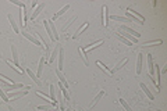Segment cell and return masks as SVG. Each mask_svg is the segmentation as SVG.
I'll list each match as a JSON object with an SVG mask.
<instances>
[{"label": "cell", "mask_w": 167, "mask_h": 111, "mask_svg": "<svg viewBox=\"0 0 167 111\" xmlns=\"http://www.w3.org/2000/svg\"><path fill=\"white\" fill-rule=\"evenodd\" d=\"M45 63H46V60H45V57H42L41 60H39V65H38V71H36L38 78H41L42 76V71H43V65H45Z\"/></svg>", "instance_id": "cell-21"}, {"label": "cell", "mask_w": 167, "mask_h": 111, "mask_svg": "<svg viewBox=\"0 0 167 111\" xmlns=\"http://www.w3.org/2000/svg\"><path fill=\"white\" fill-rule=\"evenodd\" d=\"M78 53L81 54V57H82L84 63H85L86 65H88V64H89V63H88V57H86V53H85V52L82 50V47H79V49H78Z\"/></svg>", "instance_id": "cell-34"}, {"label": "cell", "mask_w": 167, "mask_h": 111, "mask_svg": "<svg viewBox=\"0 0 167 111\" xmlns=\"http://www.w3.org/2000/svg\"><path fill=\"white\" fill-rule=\"evenodd\" d=\"M120 35L123 37H125L127 40H130L132 45H136V43H138V39H136V37H134L132 35H130V33H124V32H123V33H120Z\"/></svg>", "instance_id": "cell-27"}, {"label": "cell", "mask_w": 167, "mask_h": 111, "mask_svg": "<svg viewBox=\"0 0 167 111\" xmlns=\"http://www.w3.org/2000/svg\"><path fill=\"white\" fill-rule=\"evenodd\" d=\"M0 97H1L4 101H10V100H9V97H7V93H6L4 90L1 89V88H0Z\"/></svg>", "instance_id": "cell-39"}, {"label": "cell", "mask_w": 167, "mask_h": 111, "mask_svg": "<svg viewBox=\"0 0 167 111\" xmlns=\"http://www.w3.org/2000/svg\"><path fill=\"white\" fill-rule=\"evenodd\" d=\"M103 96H104V90H100L99 93H98V95L95 96V99H93V100H92V103H91V107H95V106H96V104L99 103V100L102 99V97H103Z\"/></svg>", "instance_id": "cell-22"}, {"label": "cell", "mask_w": 167, "mask_h": 111, "mask_svg": "<svg viewBox=\"0 0 167 111\" xmlns=\"http://www.w3.org/2000/svg\"><path fill=\"white\" fill-rule=\"evenodd\" d=\"M163 40L162 39H157V40H151V42H145L143 45L141 46V49H145V47H151V46H159L162 45Z\"/></svg>", "instance_id": "cell-13"}, {"label": "cell", "mask_w": 167, "mask_h": 111, "mask_svg": "<svg viewBox=\"0 0 167 111\" xmlns=\"http://www.w3.org/2000/svg\"><path fill=\"white\" fill-rule=\"evenodd\" d=\"M67 111H73V110H70V108H67Z\"/></svg>", "instance_id": "cell-45"}, {"label": "cell", "mask_w": 167, "mask_h": 111, "mask_svg": "<svg viewBox=\"0 0 167 111\" xmlns=\"http://www.w3.org/2000/svg\"><path fill=\"white\" fill-rule=\"evenodd\" d=\"M43 25H45L46 33L49 35V37H50V40H52V42H56V40H54V36H53V33H52V29H50V27H49V22H47V21H43Z\"/></svg>", "instance_id": "cell-29"}, {"label": "cell", "mask_w": 167, "mask_h": 111, "mask_svg": "<svg viewBox=\"0 0 167 111\" xmlns=\"http://www.w3.org/2000/svg\"><path fill=\"white\" fill-rule=\"evenodd\" d=\"M43 8H45V3H39L36 8L32 11V16L29 17V20H31V21H34V20H35V18H36V17L42 13V10H43Z\"/></svg>", "instance_id": "cell-5"}, {"label": "cell", "mask_w": 167, "mask_h": 111, "mask_svg": "<svg viewBox=\"0 0 167 111\" xmlns=\"http://www.w3.org/2000/svg\"><path fill=\"white\" fill-rule=\"evenodd\" d=\"M63 63H64V50L60 47V52H59V67H57L60 71L63 69Z\"/></svg>", "instance_id": "cell-26"}, {"label": "cell", "mask_w": 167, "mask_h": 111, "mask_svg": "<svg viewBox=\"0 0 167 111\" xmlns=\"http://www.w3.org/2000/svg\"><path fill=\"white\" fill-rule=\"evenodd\" d=\"M139 86H141V89L143 90V93H145V95L149 97V100H155V96H153V93H152L151 90L148 89V86H146L143 82H141V85H139Z\"/></svg>", "instance_id": "cell-12"}, {"label": "cell", "mask_w": 167, "mask_h": 111, "mask_svg": "<svg viewBox=\"0 0 167 111\" xmlns=\"http://www.w3.org/2000/svg\"><path fill=\"white\" fill-rule=\"evenodd\" d=\"M50 108H52V107H50V106H39V107H38V110H45V111H49V110H50Z\"/></svg>", "instance_id": "cell-41"}, {"label": "cell", "mask_w": 167, "mask_h": 111, "mask_svg": "<svg viewBox=\"0 0 167 111\" xmlns=\"http://www.w3.org/2000/svg\"><path fill=\"white\" fill-rule=\"evenodd\" d=\"M26 74L29 75V78H31V79L34 81V82H35V83H36V85H39V86H41V85H42V81H41V79H39V78H38V76H36V74H34V72H32V69L26 68Z\"/></svg>", "instance_id": "cell-15"}, {"label": "cell", "mask_w": 167, "mask_h": 111, "mask_svg": "<svg viewBox=\"0 0 167 111\" xmlns=\"http://www.w3.org/2000/svg\"><path fill=\"white\" fill-rule=\"evenodd\" d=\"M9 111H16L14 108H11V107H9Z\"/></svg>", "instance_id": "cell-43"}, {"label": "cell", "mask_w": 167, "mask_h": 111, "mask_svg": "<svg viewBox=\"0 0 167 111\" xmlns=\"http://www.w3.org/2000/svg\"><path fill=\"white\" fill-rule=\"evenodd\" d=\"M118 101H120V104H121L123 107H124V108H125L127 111H132V108L130 107V104H128V103H127V101H125L124 99H123V97H121V99H120Z\"/></svg>", "instance_id": "cell-35"}, {"label": "cell", "mask_w": 167, "mask_h": 111, "mask_svg": "<svg viewBox=\"0 0 167 111\" xmlns=\"http://www.w3.org/2000/svg\"><path fill=\"white\" fill-rule=\"evenodd\" d=\"M156 111H162V110H156Z\"/></svg>", "instance_id": "cell-46"}, {"label": "cell", "mask_w": 167, "mask_h": 111, "mask_svg": "<svg viewBox=\"0 0 167 111\" xmlns=\"http://www.w3.org/2000/svg\"><path fill=\"white\" fill-rule=\"evenodd\" d=\"M7 64H9V65H10L11 68L14 69V71H16L17 74H24V72H25V71H21V69H18V68H17V67H16V65H14V64H13V63H11L10 60H7Z\"/></svg>", "instance_id": "cell-37"}, {"label": "cell", "mask_w": 167, "mask_h": 111, "mask_svg": "<svg viewBox=\"0 0 167 111\" xmlns=\"http://www.w3.org/2000/svg\"><path fill=\"white\" fill-rule=\"evenodd\" d=\"M103 43V40H96V42L91 43V45H88V46H85V47H82V50L86 53V52H92V50H95L96 47H99L100 45Z\"/></svg>", "instance_id": "cell-7"}, {"label": "cell", "mask_w": 167, "mask_h": 111, "mask_svg": "<svg viewBox=\"0 0 167 111\" xmlns=\"http://www.w3.org/2000/svg\"><path fill=\"white\" fill-rule=\"evenodd\" d=\"M127 11H130L131 14H132V16L135 17V18H138V20H139V21H142V22H145V17L142 16V14H139V13H138V11H135V10H132V8H128V10Z\"/></svg>", "instance_id": "cell-30"}, {"label": "cell", "mask_w": 167, "mask_h": 111, "mask_svg": "<svg viewBox=\"0 0 167 111\" xmlns=\"http://www.w3.org/2000/svg\"><path fill=\"white\" fill-rule=\"evenodd\" d=\"M142 61H143V54L139 53L138 54V60H136V75H141L142 72V67H143Z\"/></svg>", "instance_id": "cell-8"}, {"label": "cell", "mask_w": 167, "mask_h": 111, "mask_svg": "<svg viewBox=\"0 0 167 111\" xmlns=\"http://www.w3.org/2000/svg\"><path fill=\"white\" fill-rule=\"evenodd\" d=\"M102 24H103L104 27L109 24V11H107V7L103 6V8H102Z\"/></svg>", "instance_id": "cell-11"}, {"label": "cell", "mask_w": 167, "mask_h": 111, "mask_svg": "<svg viewBox=\"0 0 167 111\" xmlns=\"http://www.w3.org/2000/svg\"><path fill=\"white\" fill-rule=\"evenodd\" d=\"M59 52H60V46H59V45H56V47H54V50L52 52V56L49 57V61H47V63H50V64L54 63V60H56V57L59 56Z\"/></svg>", "instance_id": "cell-17"}, {"label": "cell", "mask_w": 167, "mask_h": 111, "mask_svg": "<svg viewBox=\"0 0 167 111\" xmlns=\"http://www.w3.org/2000/svg\"><path fill=\"white\" fill-rule=\"evenodd\" d=\"M117 37H118V39H120V40H121V42H123V43H125L127 46H134V45H132V43H131L130 40H127L125 37H123V36H121L120 33H117Z\"/></svg>", "instance_id": "cell-38"}, {"label": "cell", "mask_w": 167, "mask_h": 111, "mask_svg": "<svg viewBox=\"0 0 167 111\" xmlns=\"http://www.w3.org/2000/svg\"><path fill=\"white\" fill-rule=\"evenodd\" d=\"M0 85H1V88H6V89H7V88H10L13 83H11V82H9V81L3 79V78H0Z\"/></svg>", "instance_id": "cell-36"}, {"label": "cell", "mask_w": 167, "mask_h": 111, "mask_svg": "<svg viewBox=\"0 0 167 111\" xmlns=\"http://www.w3.org/2000/svg\"><path fill=\"white\" fill-rule=\"evenodd\" d=\"M11 56H13V64H14L18 69L24 71V68H21L20 67V63H18V52H17V47L14 46V45H11Z\"/></svg>", "instance_id": "cell-1"}, {"label": "cell", "mask_w": 167, "mask_h": 111, "mask_svg": "<svg viewBox=\"0 0 167 111\" xmlns=\"http://www.w3.org/2000/svg\"><path fill=\"white\" fill-rule=\"evenodd\" d=\"M49 89H50V100H52L53 103H56V104H59L57 100H56V88H54V85L50 83V86H49Z\"/></svg>", "instance_id": "cell-24"}, {"label": "cell", "mask_w": 167, "mask_h": 111, "mask_svg": "<svg viewBox=\"0 0 167 111\" xmlns=\"http://www.w3.org/2000/svg\"><path fill=\"white\" fill-rule=\"evenodd\" d=\"M88 27H89V22H84V24H82V27L79 28V29H77V32H75V33L73 35V39H77V37H78L79 35H81V33H82V32L85 31V29H86Z\"/></svg>", "instance_id": "cell-20"}, {"label": "cell", "mask_w": 167, "mask_h": 111, "mask_svg": "<svg viewBox=\"0 0 167 111\" xmlns=\"http://www.w3.org/2000/svg\"><path fill=\"white\" fill-rule=\"evenodd\" d=\"M79 111H85V110H82V108H79Z\"/></svg>", "instance_id": "cell-44"}, {"label": "cell", "mask_w": 167, "mask_h": 111, "mask_svg": "<svg viewBox=\"0 0 167 111\" xmlns=\"http://www.w3.org/2000/svg\"><path fill=\"white\" fill-rule=\"evenodd\" d=\"M153 67H155V72H156V83L159 85V86H160V74H162V72H160V68H159V65H153Z\"/></svg>", "instance_id": "cell-33"}, {"label": "cell", "mask_w": 167, "mask_h": 111, "mask_svg": "<svg viewBox=\"0 0 167 111\" xmlns=\"http://www.w3.org/2000/svg\"><path fill=\"white\" fill-rule=\"evenodd\" d=\"M75 20H77V16H73L71 17V18H70V20H68L67 21V24H64V25H63V28H61V32H66L68 29V28L71 27V25H73V22L75 21Z\"/></svg>", "instance_id": "cell-25"}, {"label": "cell", "mask_w": 167, "mask_h": 111, "mask_svg": "<svg viewBox=\"0 0 167 111\" xmlns=\"http://www.w3.org/2000/svg\"><path fill=\"white\" fill-rule=\"evenodd\" d=\"M36 95L41 97L42 100H45V103H47V104H49L50 107H57V106H59V104H56V103H53V101L50 100V99H49V97H47L45 93H42L41 90H36Z\"/></svg>", "instance_id": "cell-6"}, {"label": "cell", "mask_w": 167, "mask_h": 111, "mask_svg": "<svg viewBox=\"0 0 167 111\" xmlns=\"http://www.w3.org/2000/svg\"><path fill=\"white\" fill-rule=\"evenodd\" d=\"M11 3H13V4H16V6H18V7H21V8L26 7L25 3H22V1H18V0H11Z\"/></svg>", "instance_id": "cell-40"}, {"label": "cell", "mask_w": 167, "mask_h": 111, "mask_svg": "<svg viewBox=\"0 0 167 111\" xmlns=\"http://www.w3.org/2000/svg\"><path fill=\"white\" fill-rule=\"evenodd\" d=\"M7 18H9V21H10V25H11V28H13V31L16 32V33H20V27H18V24L16 22L14 17L11 16V14H9Z\"/></svg>", "instance_id": "cell-10"}, {"label": "cell", "mask_w": 167, "mask_h": 111, "mask_svg": "<svg viewBox=\"0 0 167 111\" xmlns=\"http://www.w3.org/2000/svg\"><path fill=\"white\" fill-rule=\"evenodd\" d=\"M166 71H167V64H166V65H164V68H163L162 71H160V72H166Z\"/></svg>", "instance_id": "cell-42"}, {"label": "cell", "mask_w": 167, "mask_h": 111, "mask_svg": "<svg viewBox=\"0 0 167 111\" xmlns=\"http://www.w3.org/2000/svg\"><path fill=\"white\" fill-rule=\"evenodd\" d=\"M49 22V27H50V29H52V33H53V36H54V40L57 42L59 40V33L57 31H56V25H54V22L53 21H47Z\"/></svg>", "instance_id": "cell-28"}, {"label": "cell", "mask_w": 167, "mask_h": 111, "mask_svg": "<svg viewBox=\"0 0 167 111\" xmlns=\"http://www.w3.org/2000/svg\"><path fill=\"white\" fill-rule=\"evenodd\" d=\"M127 61H128V58H127V57H124V58H123V60H121V61H120V63H117V65H116L114 68L111 69V72L114 74L116 71H118V69H121V68H123V67H124V65H125V64H127Z\"/></svg>", "instance_id": "cell-23"}, {"label": "cell", "mask_w": 167, "mask_h": 111, "mask_svg": "<svg viewBox=\"0 0 167 111\" xmlns=\"http://www.w3.org/2000/svg\"><path fill=\"white\" fill-rule=\"evenodd\" d=\"M28 92H29V90H24V92H16V90H14V92H9V93H7V97H9V100H11V99H13V100H17L18 97H22V96L28 95Z\"/></svg>", "instance_id": "cell-3"}, {"label": "cell", "mask_w": 167, "mask_h": 111, "mask_svg": "<svg viewBox=\"0 0 167 111\" xmlns=\"http://www.w3.org/2000/svg\"><path fill=\"white\" fill-rule=\"evenodd\" d=\"M96 65H98V67H99V68L102 69L103 72H106L107 75H113V72H111V69H110L109 67H107V65H104V64L102 63V61H96Z\"/></svg>", "instance_id": "cell-18"}, {"label": "cell", "mask_w": 167, "mask_h": 111, "mask_svg": "<svg viewBox=\"0 0 167 111\" xmlns=\"http://www.w3.org/2000/svg\"><path fill=\"white\" fill-rule=\"evenodd\" d=\"M59 88L61 89V93H63V97H64V100H70V95H68V89L61 83V82H59Z\"/></svg>", "instance_id": "cell-19"}, {"label": "cell", "mask_w": 167, "mask_h": 111, "mask_svg": "<svg viewBox=\"0 0 167 111\" xmlns=\"http://www.w3.org/2000/svg\"><path fill=\"white\" fill-rule=\"evenodd\" d=\"M121 29L125 32H128L130 35H132L134 37H136V39H139V36H141V33H138L136 31H134V29H131V28H128L127 25H121Z\"/></svg>", "instance_id": "cell-16"}, {"label": "cell", "mask_w": 167, "mask_h": 111, "mask_svg": "<svg viewBox=\"0 0 167 111\" xmlns=\"http://www.w3.org/2000/svg\"><path fill=\"white\" fill-rule=\"evenodd\" d=\"M22 35H24V36H25L29 42L34 43V45H36V46H39V47H43V45H42L41 40H39L36 36H34V35H31V33H28L26 31H22Z\"/></svg>", "instance_id": "cell-2"}, {"label": "cell", "mask_w": 167, "mask_h": 111, "mask_svg": "<svg viewBox=\"0 0 167 111\" xmlns=\"http://www.w3.org/2000/svg\"><path fill=\"white\" fill-rule=\"evenodd\" d=\"M110 20H114V21H121V22H131L127 17H118V16H110Z\"/></svg>", "instance_id": "cell-32"}, {"label": "cell", "mask_w": 167, "mask_h": 111, "mask_svg": "<svg viewBox=\"0 0 167 111\" xmlns=\"http://www.w3.org/2000/svg\"><path fill=\"white\" fill-rule=\"evenodd\" d=\"M146 60H148V72H149L151 76H153V75H155V67H153L155 64H153V57H152V54H148Z\"/></svg>", "instance_id": "cell-4"}, {"label": "cell", "mask_w": 167, "mask_h": 111, "mask_svg": "<svg viewBox=\"0 0 167 111\" xmlns=\"http://www.w3.org/2000/svg\"><path fill=\"white\" fill-rule=\"evenodd\" d=\"M57 103H59V106H60V110L61 111H66V104H64V99H63V95L61 93H59L57 95Z\"/></svg>", "instance_id": "cell-31"}, {"label": "cell", "mask_w": 167, "mask_h": 111, "mask_svg": "<svg viewBox=\"0 0 167 111\" xmlns=\"http://www.w3.org/2000/svg\"><path fill=\"white\" fill-rule=\"evenodd\" d=\"M70 10V4H66V6H63L61 8H60V10L57 11V13H56V14H54V16H53V20H54V21H56V20H57L59 17H61L63 14H64V13H66V11H68Z\"/></svg>", "instance_id": "cell-14"}, {"label": "cell", "mask_w": 167, "mask_h": 111, "mask_svg": "<svg viewBox=\"0 0 167 111\" xmlns=\"http://www.w3.org/2000/svg\"><path fill=\"white\" fill-rule=\"evenodd\" d=\"M54 72H56V75H57L59 81H60V82H61V83L64 85V86H66V88L68 89V82H67V79H66V76H64V74H63V72H61V71H60L59 68L54 69Z\"/></svg>", "instance_id": "cell-9"}]
</instances>
